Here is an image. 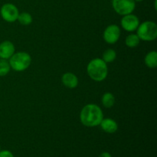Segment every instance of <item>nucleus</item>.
<instances>
[{
	"label": "nucleus",
	"instance_id": "12",
	"mask_svg": "<svg viewBox=\"0 0 157 157\" xmlns=\"http://www.w3.org/2000/svg\"><path fill=\"white\" fill-rule=\"evenodd\" d=\"M144 62L149 68H156L157 67V52L156 51L148 52L144 58Z\"/></svg>",
	"mask_w": 157,
	"mask_h": 157
},
{
	"label": "nucleus",
	"instance_id": "4",
	"mask_svg": "<svg viewBox=\"0 0 157 157\" xmlns=\"http://www.w3.org/2000/svg\"><path fill=\"white\" fill-rule=\"evenodd\" d=\"M136 35L144 41H153L157 38V25L153 21H145L140 23Z\"/></svg>",
	"mask_w": 157,
	"mask_h": 157
},
{
	"label": "nucleus",
	"instance_id": "16",
	"mask_svg": "<svg viewBox=\"0 0 157 157\" xmlns=\"http://www.w3.org/2000/svg\"><path fill=\"white\" fill-rule=\"evenodd\" d=\"M117 58V52L113 49H107L103 53L102 59L105 63H111L115 61Z\"/></svg>",
	"mask_w": 157,
	"mask_h": 157
},
{
	"label": "nucleus",
	"instance_id": "21",
	"mask_svg": "<svg viewBox=\"0 0 157 157\" xmlns=\"http://www.w3.org/2000/svg\"><path fill=\"white\" fill-rule=\"evenodd\" d=\"M134 1L136 2H143L144 0H134Z\"/></svg>",
	"mask_w": 157,
	"mask_h": 157
},
{
	"label": "nucleus",
	"instance_id": "13",
	"mask_svg": "<svg viewBox=\"0 0 157 157\" xmlns=\"http://www.w3.org/2000/svg\"><path fill=\"white\" fill-rule=\"evenodd\" d=\"M101 102L103 106L106 108H111L115 104V97L114 95L110 92L104 94L101 98Z\"/></svg>",
	"mask_w": 157,
	"mask_h": 157
},
{
	"label": "nucleus",
	"instance_id": "20",
	"mask_svg": "<svg viewBox=\"0 0 157 157\" xmlns=\"http://www.w3.org/2000/svg\"><path fill=\"white\" fill-rule=\"evenodd\" d=\"M156 2H157V0H155V2H154V6H155V9L156 10Z\"/></svg>",
	"mask_w": 157,
	"mask_h": 157
},
{
	"label": "nucleus",
	"instance_id": "15",
	"mask_svg": "<svg viewBox=\"0 0 157 157\" xmlns=\"http://www.w3.org/2000/svg\"><path fill=\"white\" fill-rule=\"evenodd\" d=\"M17 21H18V22L22 25H29L32 24L33 18H32V15L29 12H21L18 15Z\"/></svg>",
	"mask_w": 157,
	"mask_h": 157
},
{
	"label": "nucleus",
	"instance_id": "1",
	"mask_svg": "<svg viewBox=\"0 0 157 157\" xmlns=\"http://www.w3.org/2000/svg\"><path fill=\"white\" fill-rule=\"evenodd\" d=\"M104 119L102 109L94 104H89L84 106L80 113V121L81 124L87 127L99 126Z\"/></svg>",
	"mask_w": 157,
	"mask_h": 157
},
{
	"label": "nucleus",
	"instance_id": "22",
	"mask_svg": "<svg viewBox=\"0 0 157 157\" xmlns=\"http://www.w3.org/2000/svg\"><path fill=\"white\" fill-rule=\"evenodd\" d=\"M0 148H1V146H0Z\"/></svg>",
	"mask_w": 157,
	"mask_h": 157
},
{
	"label": "nucleus",
	"instance_id": "10",
	"mask_svg": "<svg viewBox=\"0 0 157 157\" xmlns=\"http://www.w3.org/2000/svg\"><path fill=\"white\" fill-rule=\"evenodd\" d=\"M61 82L67 88L74 89L78 87L79 81L76 75L71 72H67L61 77Z\"/></svg>",
	"mask_w": 157,
	"mask_h": 157
},
{
	"label": "nucleus",
	"instance_id": "3",
	"mask_svg": "<svg viewBox=\"0 0 157 157\" xmlns=\"http://www.w3.org/2000/svg\"><path fill=\"white\" fill-rule=\"evenodd\" d=\"M9 60L11 68L17 72L25 71L26 69L29 68L32 63L31 55L25 52H16Z\"/></svg>",
	"mask_w": 157,
	"mask_h": 157
},
{
	"label": "nucleus",
	"instance_id": "11",
	"mask_svg": "<svg viewBox=\"0 0 157 157\" xmlns=\"http://www.w3.org/2000/svg\"><path fill=\"white\" fill-rule=\"evenodd\" d=\"M101 129L107 133H114L118 130V124L114 120L111 118H105L103 119L100 125Z\"/></svg>",
	"mask_w": 157,
	"mask_h": 157
},
{
	"label": "nucleus",
	"instance_id": "2",
	"mask_svg": "<svg viewBox=\"0 0 157 157\" xmlns=\"http://www.w3.org/2000/svg\"><path fill=\"white\" fill-rule=\"evenodd\" d=\"M87 73L93 81L97 82L104 81L108 75L107 63L104 62L102 58H94L87 64Z\"/></svg>",
	"mask_w": 157,
	"mask_h": 157
},
{
	"label": "nucleus",
	"instance_id": "5",
	"mask_svg": "<svg viewBox=\"0 0 157 157\" xmlns=\"http://www.w3.org/2000/svg\"><path fill=\"white\" fill-rule=\"evenodd\" d=\"M112 7L113 10L120 15L133 13L136 8L134 0H112Z\"/></svg>",
	"mask_w": 157,
	"mask_h": 157
},
{
	"label": "nucleus",
	"instance_id": "6",
	"mask_svg": "<svg viewBox=\"0 0 157 157\" xmlns=\"http://www.w3.org/2000/svg\"><path fill=\"white\" fill-rule=\"evenodd\" d=\"M0 15L2 19L7 22H15L18 19L19 11L12 3H5L0 9Z\"/></svg>",
	"mask_w": 157,
	"mask_h": 157
},
{
	"label": "nucleus",
	"instance_id": "17",
	"mask_svg": "<svg viewBox=\"0 0 157 157\" xmlns=\"http://www.w3.org/2000/svg\"><path fill=\"white\" fill-rule=\"evenodd\" d=\"M11 67L9 61L6 60H0V77L6 76L10 72Z\"/></svg>",
	"mask_w": 157,
	"mask_h": 157
},
{
	"label": "nucleus",
	"instance_id": "19",
	"mask_svg": "<svg viewBox=\"0 0 157 157\" xmlns=\"http://www.w3.org/2000/svg\"><path fill=\"white\" fill-rule=\"evenodd\" d=\"M99 157H112V156L111 155H110V153H109L108 152H104V153H102L101 155H100Z\"/></svg>",
	"mask_w": 157,
	"mask_h": 157
},
{
	"label": "nucleus",
	"instance_id": "7",
	"mask_svg": "<svg viewBox=\"0 0 157 157\" xmlns=\"http://www.w3.org/2000/svg\"><path fill=\"white\" fill-rule=\"evenodd\" d=\"M121 29L117 25H110L104 31L103 38L104 41L109 44H113L118 41L121 37Z\"/></svg>",
	"mask_w": 157,
	"mask_h": 157
},
{
	"label": "nucleus",
	"instance_id": "14",
	"mask_svg": "<svg viewBox=\"0 0 157 157\" xmlns=\"http://www.w3.org/2000/svg\"><path fill=\"white\" fill-rule=\"evenodd\" d=\"M140 43V39L137 36L136 34H130L127 36L125 39L126 45L130 48H136Z\"/></svg>",
	"mask_w": 157,
	"mask_h": 157
},
{
	"label": "nucleus",
	"instance_id": "8",
	"mask_svg": "<svg viewBox=\"0 0 157 157\" xmlns=\"http://www.w3.org/2000/svg\"><path fill=\"white\" fill-rule=\"evenodd\" d=\"M140 19L136 15L133 13L125 15L121 20V27L124 30L128 32H133L137 29L140 25Z\"/></svg>",
	"mask_w": 157,
	"mask_h": 157
},
{
	"label": "nucleus",
	"instance_id": "18",
	"mask_svg": "<svg viewBox=\"0 0 157 157\" xmlns=\"http://www.w3.org/2000/svg\"><path fill=\"white\" fill-rule=\"evenodd\" d=\"M0 157H14V155L9 150H5L0 151Z\"/></svg>",
	"mask_w": 157,
	"mask_h": 157
},
{
	"label": "nucleus",
	"instance_id": "9",
	"mask_svg": "<svg viewBox=\"0 0 157 157\" xmlns=\"http://www.w3.org/2000/svg\"><path fill=\"white\" fill-rule=\"evenodd\" d=\"M15 53V48L10 41H4L0 43V58L9 60Z\"/></svg>",
	"mask_w": 157,
	"mask_h": 157
}]
</instances>
